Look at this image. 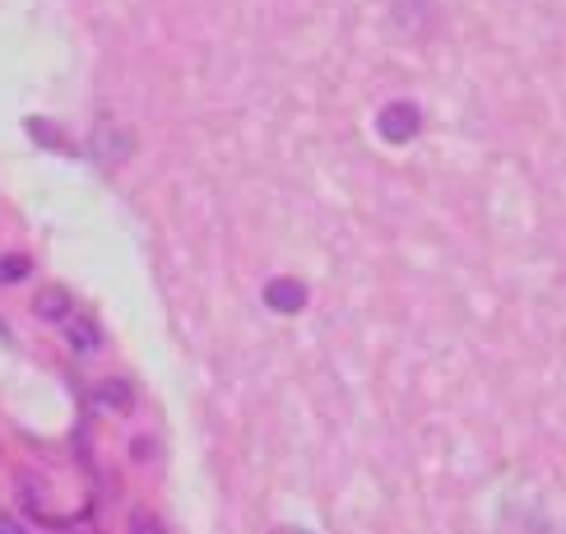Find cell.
I'll return each instance as SVG.
<instances>
[{"label":"cell","mask_w":566,"mask_h":534,"mask_svg":"<svg viewBox=\"0 0 566 534\" xmlns=\"http://www.w3.org/2000/svg\"><path fill=\"white\" fill-rule=\"evenodd\" d=\"M376 135L386 139V145H409V139L422 135V107L409 103V98H395L376 112Z\"/></svg>","instance_id":"cell-1"},{"label":"cell","mask_w":566,"mask_h":534,"mask_svg":"<svg viewBox=\"0 0 566 534\" xmlns=\"http://www.w3.org/2000/svg\"><path fill=\"white\" fill-rule=\"evenodd\" d=\"M23 126H29V135L38 139V145H46V149H61V145H65L61 130H56L52 122H46V116H29V122H23Z\"/></svg>","instance_id":"cell-8"},{"label":"cell","mask_w":566,"mask_h":534,"mask_svg":"<svg viewBox=\"0 0 566 534\" xmlns=\"http://www.w3.org/2000/svg\"><path fill=\"white\" fill-rule=\"evenodd\" d=\"M0 534H23V525H19V521H10L6 511H0Z\"/></svg>","instance_id":"cell-10"},{"label":"cell","mask_w":566,"mask_h":534,"mask_svg":"<svg viewBox=\"0 0 566 534\" xmlns=\"http://www.w3.org/2000/svg\"><path fill=\"white\" fill-rule=\"evenodd\" d=\"M93 405H98V409H116V413H122V409H130V386H126V381L98 386V390H93Z\"/></svg>","instance_id":"cell-7"},{"label":"cell","mask_w":566,"mask_h":534,"mask_svg":"<svg viewBox=\"0 0 566 534\" xmlns=\"http://www.w3.org/2000/svg\"><path fill=\"white\" fill-rule=\"evenodd\" d=\"M29 270H33V261L23 251H14V255H0V289H10V284H23L29 279Z\"/></svg>","instance_id":"cell-6"},{"label":"cell","mask_w":566,"mask_h":534,"mask_svg":"<svg viewBox=\"0 0 566 534\" xmlns=\"http://www.w3.org/2000/svg\"><path fill=\"white\" fill-rule=\"evenodd\" d=\"M0 339H10V325L6 321H0Z\"/></svg>","instance_id":"cell-12"},{"label":"cell","mask_w":566,"mask_h":534,"mask_svg":"<svg viewBox=\"0 0 566 534\" xmlns=\"http://www.w3.org/2000/svg\"><path fill=\"white\" fill-rule=\"evenodd\" d=\"M33 312H38L42 321H70V316H75V297H70L65 284H46V289L38 293V302H33Z\"/></svg>","instance_id":"cell-5"},{"label":"cell","mask_w":566,"mask_h":534,"mask_svg":"<svg viewBox=\"0 0 566 534\" xmlns=\"http://www.w3.org/2000/svg\"><path fill=\"white\" fill-rule=\"evenodd\" d=\"M88 154L103 163V168H116V163H126L135 154V135L126 126H116V122H98L88 135Z\"/></svg>","instance_id":"cell-2"},{"label":"cell","mask_w":566,"mask_h":534,"mask_svg":"<svg viewBox=\"0 0 566 534\" xmlns=\"http://www.w3.org/2000/svg\"><path fill=\"white\" fill-rule=\"evenodd\" d=\"M65 339H70V354L88 358V354H98V348H103V325L93 321L88 312H75L65 321Z\"/></svg>","instance_id":"cell-4"},{"label":"cell","mask_w":566,"mask_h":534,"mask_svg":"<svg viewBox=\"0 0 566 534\" xmlns=\"http://www.w3.org/2000/svg\"><path fill=\"white\" fill-rule=\"evenodd\" d=\"M274 534H312L306 525H274Z\"/></svg>","instance_id":"cell-11"},{"label":"cell","mask_w":566,"mask_h":534,"mask_svg":"<svg viewBox=\"0 0 566 534\" xmlns=\"http://www.w3.org/2000/svg\"><path fill=\"white\" fill-rule=\"evenodd\" d=\"M130 534H168V525H163L154 511H135V516H130Z\"/></svg>","instance_id":"cell-9"},{"label":"cell","mask_w":566,"mask_h":534,"mask_svg":"<svg viewBox=\"0 0 566 534\" xmlns=\"http://www.w3.org/2000/svg\"><path fill=\"white\" fill-rule=\"evenodd\" d=\"M306 297H312L306 284H297V279H289V274H279V279L265 284V307L279 312V316H297L306 307Z\"/></svg>","instance_id":"cell-3"}]
</instances>
